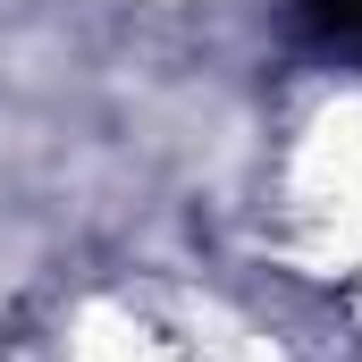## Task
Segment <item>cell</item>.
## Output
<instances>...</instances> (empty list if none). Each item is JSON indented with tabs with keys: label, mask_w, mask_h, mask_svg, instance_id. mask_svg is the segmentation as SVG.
Masks as SVG:
<instances>
[{
	"label": "cell",
	"mask_w": 362,
	"mask_h": 362,
	"mask_svg": "<svg viewBox=\"0 0 362 362\" xmlns=\"http://www.w3.org/2000/svg\"><path fill=\"white\" fill-rule=\"evenodd\" d=\"M295 17H303V34H312L320 51L362 59V0H295Z\"/></svg>",
	"instance_id": "1"
}]
</instances>
